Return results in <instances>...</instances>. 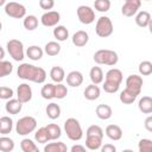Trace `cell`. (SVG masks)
<instances>
[{"mask_svg": "<svg viewBox=\"0 0 152 152\" xmlns=\"http://www.w3.org/2000/svg\"><path fill=\"white\" fill-rule=\"evenodd\" d=\"M17 74L19 78L31 81L34 83H44L46 80V71L43 68L36 66L28 63H21L18 66Z\"/></svg>", "mask_w": 152, "mask_h": 152, "instance_id": "1", "label": "cell"}, {"mask_svg": "<svg viewBox=\"0 0 152 152\" xmlns=\"http://www.w3.org/2000/svg\"><path fill=\"white\" fill-rule=\"evenodd\" d=\"M106 80L103 83V90L109 94H114L119 90L122 82V72L116 68H112L106 72Z\"/></svg>", "mask_w": 152, "mask_h": 152, "instance_id": "2", "label": "cell"}, {"mask_svg": "<svg viewBox=\"0 0 152 152\" xmlns=\"http://www.w3.org/2000/svg\"><path fill=\"white\" fill-rule=\"evenodd\" d=\"M64 131L66 133V137L72 140V141H78L83 137V131L82 127L78 122L77 119L75 118H69L64 122Z\"/></svg>", "mask_w": 152, "mask_h": 152, "instance_id": "3", "label": "cell"}, {"mask_svg": "<svg viewBox=\"0 0 152 152\" xmlns=\"http://www.w3.org/2000/svg\"><path fill=\"white\" fill-rule=\"evenodd\" d=\"M94 61L97 64H104V65H109L113 66L118 63L119 61V56L115 51L113 50H108V49H101L97 50L94 53Z\"/></svg>", "mask_w": 152, "mask_h": 152, "instance_id": "4", "label": "cell"}, {"mask_svg": "<svg viewBox=\"0 0 152 152\" xmlns=\"http://www.w3.org/2000/svg\"><path fill=\"white\" fill-rule=\"evenodd\" d=\"M37 128V120L33 116H23L17 121L15 132L19 135H27Z\"/></svg>", "mask_w": 152, "mask_h": 152, "instance_id": "5", "label": "cell"}, {"mask_svg": "<svg viewBox=\"0 0 152 152\" xmlns=\"http://www.w3.org/2000/svg\"><path fill=\"white\" fill-rule=\"evenodd\" d=\"M113 31H114L113 23L108 17L102 15V17H100L97 19L96 25H95V32H96V34L99 37L107 38L113 33Z\"/></svg>", "mask_w": 152, "mask_h": 152, "instance_id": "6", "label": "cell"}, {"mask_svg": "<svg viewBox=\"0 0 152 152\" xmlns=\"http://www.w3.org/2000/svg\"><path fill=\"white\" fill-rule=\"evenodd\" d=\"M7 51L10 53V56L17 61L20 62L24 59L25 57V52H24V44L19 40V39H11L7 42Z\"/></svg>", "mask_w": 152, "mask_h": 152, "instance_id": "7", "label": "cell"}, {"mask_svg": "<svg viewBox=\"0 0 152 152\" xmlns=\"http://www.w3.org/2000/svg\"><path fill=\"white\" fill-rule=\"evenodd\" d=\"M5 13L11 18L21 19L26 15V8L24 5H21L19 2L11 1V2L5 5Z\"/></svg>", "mask_w": 152, "mask_h": 152, "instance_id": "8", "label": "cell"}, {"mask_svg": "<svg viewBox=\"0 0 152 152\" xmlns=\"http://www.w3.org/2000/svg\"><path fill=\"white\" fill-rule=\"evenodd\" d=\"M76 13H77L78 20L84 25H89V24L94 23V20H95V12L89 6H86V5L78 6Z\"/></svg>", "mask_w": 152, "mask_h": 152, "instance_id": "9", "label": "cell"}, {"mask_svg": "<svg viewBox=\"0 0 152 152\" xmlns=\"http://www.w3.org/2000/svg\"><path fill=\"white\" fill-rule=\"evenodd\" d=\"M142 77L139 76V75H129L127 78H126V89L133 91L134 94L139 95L140 91H141V88H142Z\"/></svg>", "mask_w": 152, "mask_h": 152, "instance_id": "10", "label": "cell"}, {"mask_svg": "<svg viewBox=\"0 0 152 152\" xmlns=\"http://www.w3.org/2000/svg\"><path fill=\"white\" fill-rule=\"evenodd\" d=\"M61 20V14L57 11H48L40 17V23L46 27L56 26Z\"/></svg>", "mask_w": 152, "mask_h": 152, "instance_id": "11", "label": "cell"}, {"mask_svg": "<svg viewBox=\"0 0 152 152\" xmlns=\"http://www.w3.org/2000/svg\"><path fill=\"white\" fill-rule=\"evenodd\" d=\"M140 6H141V0H127L121 7V13L125 17H133L134 14H137Z\"/></svg>", "mask_w": 152, "mask_h": 152, "instance_id": "12", "label": "cell"}, {"mask_svg": "<svg viewBox=\"0 0 152 152\" xmlns=\"http://www.w3.org/2000/svg\"><path fill=\"white\" fill-rule=\"evenodd\" d=\"M17 99L21 103H27L32 99V89L27 83H21L17 88Z\"/></svg>", "mask_w": 152, "mask_h": 152, "instance_id": "13", "label": "cell"}, {"mask_svg": "<svg viewBox=\"0 0 152 152\" xmlns=\"http://www.w3.org/2000/svg\"><path fill=\"white\" fill-rule=\"evenodd\" d=\"M66 83L70 87H80L83 83V75H82V72H80L77 70L70 71L66 75Z\"/></svg>", "mask_w": 152, "mask_h": 152, "instance_id": "14", "label": "cell"}, {"mask_svg": "<svg viewBox=\"0 0 152 152\" xmlns=\"http://www.w3.org/2000/svg\"><path fill=\"white\" fill-rule=\"evenodd\" d=\"M72 44L75 45V46H77V48H82V46H84L87 43H88V40H89V36H88V33L86 32V31H83V30H80V31H77V32H75L74 34H72Z\"/></svg>", "mask_w": 152, "mask_h": 152, "instance_id": "15", "label": "cell"}, {"mask_svg": "<svg viewBox=\"0 0 152 152\" xmlns=\"http://www.w3.org/2000/svg\"><path fill=\"white\" fill-rule=\"evenodd\" d=\"M104 132H106V135L110 140L116 141V140H120L122 138V129L118 125H108L106 127V131Z\"/></svg>", "mask_w": 152, "mask_h": 152, "instance_id": "16", "label": "cell"}, {"mask_svg": "<svg viewBox=\"0 0 152 152\" xmlns=\"http://www.w3.org/2000/svg\"><path fill=\"white\" fill-rule=\"evenodd\" d=\"M5 109L8 114H18L21 112L23 109V103L18 100V99H10L6 104H5Z\"/></svg>", "mask_w": 152, "mask_h": 152, "instance_id": "17", "label": "cell"}, {"mask_svg": "<svg viewBox=\"0 0 152 152\" xmlns=\"http://www.w3.org/2000/svg\"><path fill=\"white\" fill-rule=\"evenodd\" d=\"M100 93H101V90H100V88L97 87V84L91 83V84H89V86L86 87L83 94H84V97H86L87 100H89V101H94V100L99 99Z\"/></svg>", "mask_w": 152, "mask_h": 152, "instance_id": "18", "label": "cell"}, {"mask_svg": "<svg viewBox=\"0 0 152 152\" xmlns=\"http://www.w3.org/2000/svg\"><path fill=\"white\" fill-rule=\"evenodd\" d=\"M86 147L88 150H91V151H95V150H99L101 146H102V139L101 137H97V135H86Z\"/></svg>", "mask_w": 152, "mask_h": 152, "instance_id": "19", "label": "cell"}, {"mask_svg": "<svg viewBox=\"0 0 152 152\" xmlns=\"http://www.w3.org/2000/svg\"><path fill=\"white\" fill-rule=\"evenodd\" d=\"M95 112H96V116L99 119H101V120H108V119L112 118V114H113V110H112L110 106L103 104V103L102 104H99L96 107Z\"/></svg>", "mask_w": 152, "mask_h": 152, "instance_id": "20", "label": "cell"}, {"mask_svg": "<svg viewBox=\"0 0 152 152\" xmlns=\"http://www.w3.org/2000/svg\"><path fill=\"white\" fill-rule=\"evenodd\" d=\"M151 23V14L147 11H140L135 15V24L139 27H147Z\"/></svg>", "mask_w": 152, "mask_h": 152, "instance_id": "21", "label": "cell"}, {"mask_svg": "<svg viewBox=\"0 0 152 152\" xmlns=\"http://www.w3.org/2000/svg\"><path fill=\"white\" fill-rule=\"evenodd\" d=\"M43 53H44L43 49L39 48L38 45H31L26 50V56L32 61H39L43 57Z\"/></svg>", "mask_w": 152, "mask_h": 152, "instance_id": "22", "label": "cell"}, {"mask_svg": "<svg viewBox=\"0 0 152 152\" xmlns=\"http://www.w3.org/2000/svg\"><path fill=\"white\" fill-rule=\"evenodd\" d=\"M89 77H90L91 83H94V84L102 83L103 82V71H102V69L100 66H93L90 69Z\"/></svg>", "mask_w": 152, "mask_h": 152, "instance_id": "23", "label": "cell"}, {"mask_svg": "<svg viewBox=\"0 0 152 152\" xmlns=\"http://www.w3.org/2000/svg\"><path fill=\"white\" fill-rule=\"evenodd\" d=\"M138 107H139V110L142 112L144 114L152 113V99L150 96H142L139 100Z\"/></svg>", "mask_w": 152, "mask_h": 152, "instance_id": "24", "label": "cell"}, {"mask_svg": "<svg viewBox=\"0 0 152 152\" xmlns=\"http://www.w3.org/2000/svg\"><path fill=\"white\" fill-rule=\"evenodd\" d=\"M50 77L53 82L56 83H62L63 80L65 78V72H64V69L62 66H53L51 70H50Z\"/></svg>", "mask_w": 152, "mask_h": 152, "instance_id": "25", "label": "cell"}, {"mask_svg": "<svg viewBox=\"0 0 152 152\" xmlns=\"http://www.w3.org/2000/svg\"><path fill=\"white\" fill-rule=\"evenodd\" d=\"M48 135L50 138V140H56L58 138H61L62 135V129L57 124H49L48 126H45Z\"/></svg>", "mask_w": 152, "mask_h": 152, "instance_id": "26", "label": "cell"}, {"mask_svg": "<svg viewBox=\"0 0 152 152\" xmlns=\"http://www.w3.org/2000/svg\"><path fill=\"white\" fill-rule=\"evenodd\" d=\"M13 128V120L10 116H1L0 118V133L8 134Z\"/></svg>", "mask_w": 152, "mask_h": 152, "instance_id": "27", "label": "cell"}, {"mask_svg": "<svg viewBox=\"0 0 152 152\" xmlns=\"http://www.w3.org/2000/svg\"><path fill=\"white\" fill-rule=\"evenodd\" d=\"M53 37L58 40V42H64L68 39L69 37V31L65 26L63 25H57L55 28H53Z\"/></svg>", "mask_w": 152, "mask_h": 152, "instance_id": "28", "label": "cell"}, {"mask_svg": "<svg viewBox=\"0 0 152 152\" xmlns=\"http://www.w3.org/2000/svg\"><path fill=\"white\" fill-rule=\"evenodd\" d=\"M66 151H68V147L62 141L50 142V144L45 145V147H44V152H66Z\"/></svg>", "mask_w": 152, "mask_h": 152, "instance_id": "29", "label": "cell"}, {"mask_svg": "<svg viewBox=\"0 0 152 152\" xmlns=\"http://www.w3.org/2000/svg\"><path fill=\"white\" fill-rule=\"evenodd\" d=\"M137 97H138L137 94H134L133 91H131V90H128V89H126V88H125V90H122V91L120 93V96H119L120 101H121L122 103H125V104H131V103H133Z\"/></svg>", "mask_w": 152, "mask_h": 152, "instance_id": "30", "label": "cell"}, {"mask_svg": "<svg viewBox=\"0 0 152 152\" xmlns=\"http://www.w3.org/2000/svg\"><path fill=\"white\" fill-rule=\"evenodd\" d=\"M46 115L48 118H50L51 120H55V119H58L59 115H61V107L55 103V102H51L48 104L46 107Z\"/></svg>", "mask_w": 152, "mask_h": 152, "instance_id": "31", "label": "cell"}, {"mask_svg": "<svg viewBox=\"0 0 152 152\" xmlns=\"http://www.w3.org/2000/svg\"><path fill=\"white\" fill-rule=\"evenodd\" d=\"M44 51L48 56H57L61 52V45L57 42H48L44 46Z\"/></svg>", "mask_w": 152, "mask_h": 152, "instance_id": "32", "label": "cell"}, {"mask_svg": "<svg viewBox=\"0 0 152 152\" xmlns=\"http://www.w3.org/2000/svg\"><path fill=\"white\" fill-rule=\"evenodd\" d=\"M23 25L27 31H33L38 26V18L36 15H26L24 17Z\"/></svg>", "mask_w": 152, "mask_h": 152, "instance_id": "33", "label": "cell"}, {"mask_svg": "<svg viewBox=\"0 0 152 152\" xmlns=\"http://www.w3.org/2000/svg\"><path fill=\"white\" fill-rule=\"evenodd\" d=\"M40 95L43 99L45 100H51L55 99V84L52 83H46L45 86H43L42 90H40Z\"/></svg>", "mask_w": 152, "mask_h": 152, "instance_id": "34", "label": "cell"}, {"mask_svg": "<svg viewBox=\"0 0 152 152\" xmlns=\"http://www.w3.org/2000/svg\"><path fill=\"white\" fill-rule=\"evenodd\" d=\"M14 148V141L13 139L8 137H1L0 138V151L1 152H11Z\"/></svg>", "mask_w": 152, "mask_h": 152, "instance_id": "35", "label": "cell"}, {"mask_svg": "<svg viewBox=\"0 0 152 152\" xmlns=\"http://www.w3.org/2000/svg\"><path fill=\"white\" fill-rule=\"evenodd\" d=\"M20 147L24 152H38L37 145L28 138H25L20 141Z\"/></svg>", "mask_w": 152, "mask_h": 152, "instance_id": "36", "label": "cell"}, {"mask_svg": "<svg viewBox=\"0 0 152 152\" xmlns=\"http://www.w3.org/2000/svg\"><path fill=\"white\" fill-rule=\"evenodd\" d=\"M34 139H36V141L39 142V144H46V142L50 140V138H49V135H48V132H46V128H45V127L38 128V131L34 133Z\"/></svg>", "mask_w": 152, "mask_h": 152, "instance_id": "37", "label": "cell"}, {"mask_svg": "<svg viewBox=\"0 0 152 152\" xmlns=\"http://www.w3.org/2000/svg\"><path fill=\"white\" fill-rule=\"evenodd\" d=\"M13 71V65L12 63H10L8 61H0V77H5L10 74H12Z\"/></svg>", "mask_w": 152, "mask_h": 152, "instance_id": "38", "label": "cell"}, {"mask_svg": "<svg viewBox=\"0 0 152 152\" xmlns=\"http://www.w3.org/2000/svg\"><path fill=\"white\" fill-rule=\"evenodd\" d=\"M94 8L99 12H108L110 8V0H95Z\"/></svg>", "mask_w": 152, "mask_h": 152, "instance_id": "39", "label": "cell"}, {"mask_svg": "<svg viewBox=\"0 0 152 152\" xmlns=\"http://www.w3.org/2000/svg\"><path fill=\"white\" fill-rule=\"evenodd\" d=\"M68 95V89L63 83H56L55 84V99L62 100Z\"/></svg>", "mask_w": 152, "mask_h": 152, "instance_id": "40", "label": "cell"}, {"mask_svg": "<svg viewBox=\"0 0 152 152\" xmlns=\"http://www.w3.org/2000/svg\"><path fill=\"white\" fill-rule=\"evenodd\" d=\"M139 72L142 76H148L152 74V63L150 61H142L139 64Z\"/></svg>", "mask_w": 152, "mask_h": 152, "instance_id": "41", "label": "cell"}, {"mask_svg": "<svg viewBox=\"0 0 152 152\" xmlns=\"http://www.w3.org/2000/svg\"><path fill=\"white\" fill-rule=\"evenodd\" d=\"M139 152H151L152 151V140L150 139H141L138 144Z\"/></svg>", "mask_w": 152, "mask_h": 152, "instance_id": "42", "label": "cell"}, {"mask_svg": "<svg viewBox=\"0 0 152 152\" xmlns=\"http://www.w3.org/2000/svg\"><path fill=\"white\" fill-rule=\"evenodd\" d=\"M86 135H97V137L103 138V129L97 125H91L88 127Z\"/></svg>", "mask_w": 152, "mask_h": 152, "instance_id": "43", "label": "cell"}, {"mask_svg": "<svg viewBox=\"0 0 152 152\" xmlns=\"http://www.w3.org/2000/svg\"><path fill=\"white\" fill-rule=\"evenodd\" d=\"M13 89L10 87H0V99L1 100H10L13 97Z\"/></svg>", "mask_w": 152, "mask_h": 152, "instance_id": "44", "label": "cell"}, {"mask_svg": "<svg viewBox=\"0 0 152 152\" xmlns=\"http://www.w3.org/2000/svg\"><path fill=\"white\" fill-rule=\"evenodd\" d=\"M39 6L43 10H52L55 6V0H39Z\"/></svg>", "mask_w": 152, "mask_h": 152, "instance_id": "45", "label": "cell"}, {"mask_svg": "<svg viewBox=\"0 0 152 152\" xmlns=\"http://www.w3.org/2000/svg\"><path fill=\"white\" fill-rule=\"evenodd\" d=\"M100 148H101L102 152H115L116 151V147L114 145H112V144H104Z\"/></svg>", "mask_w": 152, "mask_h": 152, "instance_id": "46", "label": "cell"}, {"mask_svg": "<svg viewBox=\"0 0 152 152\" xmlns=\"http://www.w3.org/2000/svg\"><path fill=\"white\" fill-rule=\"evenodd\" d=\"M145 128L148 131V132H152V116L148 115L146 119H145Z\"/></svg>", "mask_w": 152, "mask_h": 152, "instance_id": "47", "label": "cell"}, {"mask_svg": "<svg viewBox=\"0 0 152 152\" xmlns=\"http://www.w3.org/2000/svg\"><path fill=\"white\" fill-rule=\"evenodd\" d=\"M70 150H71V152H84V151H86V146H82V145H74Z\"/></svg>", "mask_w": 152, "mask_h": 152, "instance_id": "48", "label": "cell"}, {"mask_svg": "<svg viewBox=\"0 0 152 152\" xmlns=\"http://www.w3.org/2000/svg\"><path fill=\"white\" fill-rule=\"evenodd\" d=\"M4 57H5V50H4V49L1 48V45H0V61H1Z\"/></svg>", "mask_w": 152, "mask_h": 152, "instance_id": "49", "label": "cell"}, {"mask_svg": "<svg viewBox=\"0 0 152 152\" xmlns=\"http://www.w3.org/2000/svg\"><path fill=\"white\" fill-rule=\"evenodd\" d=\"M5 4H6V0H0V7H1V6H4Z\"/></svg>", "mask_w": 152, "mask_h": 152, "instance_id": "50", "label": "cell"}, {"mask_svg": "<svg viewBox=\"0 0 152 152\" xmlns=\"http://www.w3.org/2000/svg\"><path fill=\"white\" fill-rule=\"evenodd\" d=\"M1 28H2V24H1V21H0V31H1Z\"/></svg>", "mask_w": 152, "mask_h": 152, "instance_id": "51", "label": "cell"}, {"mask_svg": "<svg viewBox=\"0 0 152 152\" xmlns=\"http://www.w3.org/2000/svg\"><path fill=\"white\" fill-rule=\"evenodd\" d=\"M145 1H150V0H145Z\"/></svg>", "mask_w": 152, "mask_h": 152, "instance_id": "52", "label": "cell"}, {"mask_svg": "<svg viewBox=\"0 0 152 152\" xmlns=\"http://www.w3.org/2000/svg\"><path fill=\"white\" fill-rule=\"evenodd\" d=\"M125 1H127V0H125Z\"/></svg>", "mask_w": 152, "mask_h": 152, "instance_id": "53", "label": "cell"}]
</instances>
